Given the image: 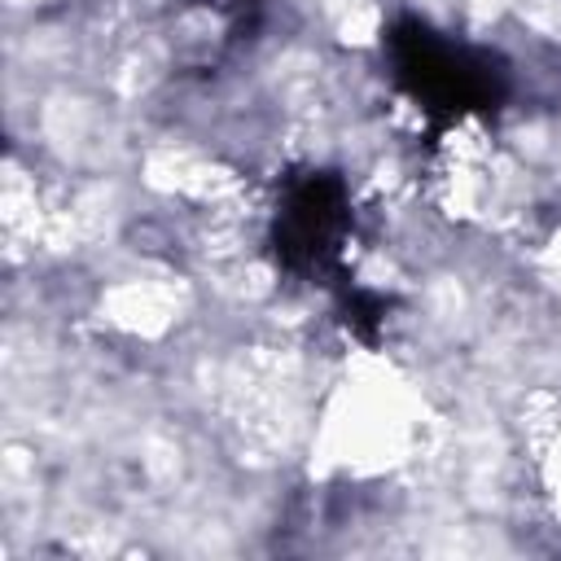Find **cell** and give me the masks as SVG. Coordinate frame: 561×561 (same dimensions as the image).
<instances>
[{
    "label": "cell",
    "mask_w": 561,
    "mask_h": 561,
    "mask_svg": "<svg viewBox=\"0 0 561 561\" xmlns=\"http://www.w3.org/2000/svg\"><path fill=\"white\" fill-rule=\"evenodd\" d=\"M390 48H394L399 79L430 110H469V105L491 101V66L473 61L456 44H443L434 31L412 22L394 31Z\"/></svg>",
    "instance_id": "obj_1"
},
{
    "label": "cell",
    "mask_w": 561,
    "mask_h": 561,
    "mask_svg": "<svg viewBox=\"0 0 561 561\" xmlns=\"http://www.w3.org/2000/svg\"><path fill=\"white\" fill-rule=\"evenodd\" d=\"M337 228H342V193H337V184L316 175L289 193V202L280 210L276 241L289 263L311 267L337 245Z\"/></svg>",
    "instance_id": "obj_2"
}]
</instances>
